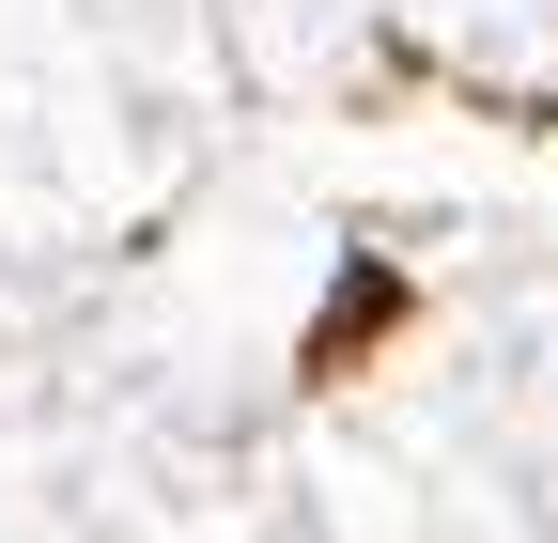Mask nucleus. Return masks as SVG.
Returning <instances> with one entry per match:
<instances>
[]
</instances>
